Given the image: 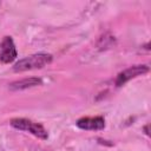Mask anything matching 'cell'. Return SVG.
<instances>
[{
	"label": "cell",
	"instance_id": "cell-1",
	"mask_svg": "<svg viewBox=\"0 0 151 151\" xmlns=\"http://www.w3.org/2000/svg\"><path fill=\"white\" fill-rule=\"evenodd\" d=\"M52 59H53L52 54H48V53L32 54V55H28L24 59H20L19 61H17L13 66V71L14 72H24V71H28V70L42 68V67L47 66L48 64H51Z\"/></svg>",
	"mask_w": 151,
	"mask_h": 151
},
{
	"label": "cell",
	"instance_id": "cell-3",
	"mask_svg": "<svg viewBox=\"0 0 151 151\" xmlns=\"http://www.w3.org/2000/svg\"><path fill=\"white\" fill-rule=\"evenodd\" d=\"M149 66L147 65H134V66H131L124 71H122L117 78H116V86L117 87H120L123 86L125 83H127L129 80L138 77V76H143L145 73L149 72Z\"/></svg>",
	"mask_w": 151,
	"mask_h": 151
},
{
	"label": "cell",
	"instance_id": "cell-2",
	"mask_svg": "<svg viewBox=\"0 0 151 151\" xmlns=\"http://www.w3.org/2000/svg\"><path fill=\"white\" fill-rule=\"evenodd\" d=\"M14 129H18V130H21V131H27L29 133H32L33 136L45 140L48 138V133L46 131V129L37 123V122H33L31 119H27V118H13L11 119V123H9Z\"/></svg>",
	"mask_w": 151,
	"mask_h": 151
},
{
	"label": "cell",
	"instance_id": "cell-4",
	"mask_svg": "<svg viewBox=\"0 0 151 151\" xmlns=\"http://www.w3.org/2000/svg\"><path fill=\"white\" fill-rule=\"evenodd\" d=\"M17 55L18 52L12 37H5L0 45V61L4 64H9L13 60H15Z\"/></svg>",
	"mask_w": 151,
	"mask_h": 151
},
{
	"label": "cell",
	"instance_id": "cell-7",
	"mask_svg": "<svg viewBox=\"0 0 151 151\" xmlns=\"http://www.w3.org/2000/svg\"><path fill=\"white\" fill-rule=\"evenodd\" d=\"M144 131H145V133L149 136V125H146V126L144 127Z\"/></svg>",
	"mask_w": 151,
	"mask_h": 151
},
{
	"label": "cell",
	"instance_id": "cell-5",
	"mask_svg": "<svg viewBox=\"0 0 151 151\" xmlns=\"http://www.w3.org/2000/svg\"><path fill=\"white\" fill-rule=\"evenodd\" d=\"M77 126L81 130H103L105 127V119L101 116L97 117H83L77 120Z\"/></svg>",
	"mask_w": 151,
	"mask_h": 151
},
{
	"label": "cell",
	"instance_id": "cell-6",
	"mask_svg": "<svg viewBox=\"0 0 151 151\" xmlns=\"http://www.w3.org/2000/svg\"><path fill=\"white\" fill-rule=\"evenodd\" d=\"M42 85V80L40 78H25V79H20L17 81H13L9 84V90L11 91H21V90H26V88H31V87H35Z\"/></svg>",
	"mask_w": 151,
	"mask_h": 151
}]
</instances>
